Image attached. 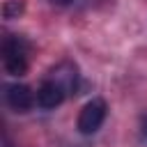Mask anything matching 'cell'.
I'll list each match as a JSON object with an SVG mask.
<instances>
[{
	"mask_svg": "<svg viewBox=\"0 0 147 147\" xmlns=\"http://www.w3.org/2000/svg\"><path fill=\"white\" fill-rule=\"evenodd\" d=\"M28 53H30V44L18 37V34H9L2 41V67L9 76H25L28 74Z\"/></svg>",
	"mask_w": 147,
	"mask_h": 147,
	"instance_id": "obj_1",
	"label": "cell"
},
{
	"mask_svg": "<svg viewBox=\"0 0 147 147\" xmlns=\"http://www.w3.org/2000/svg\"><path fill=\"white\" fill-rule=\"evenodd\" d=\"M106 115H108L106 101L99 99V96H94V99H90V101L80 108L76 126H78V131H80L83 136H92V133H96V131L101 129V124L106 122Z\"/></svg>",
	"mask_w": 147,
	"mask_h": 147,
	"instance_id": "obj_2",
	"label": "cell"
},
{
	"mask_svg": "<svg viewBox=\"0 0 147 147\" xmlns=\"http://www.w3.org/2000/svg\"><path fill=\"white\" fill-rule=\"evenodd\" d=\"M5 101L14 113H28L34 106V92L23 83H14L5 87Z\"/></svg>",
	"mask_w": 147,
	"mask_h": 147,
	"instance_id": "obj_3",
	"label": "cell"
},
{
	"mask_svg": "<svg viewBox=\"0 0 147 147\" xmlns=\"http://www.w3.org/2000/svg\"><path fill=\"white\" fill-rule=\"evenodd\" d=\"M48 80H55L57 85L64 87L67 94H74V92H78V67L74 62H60L57 67L51 69Z\"/></svg>",
	"mask_w": 147,
	"mask_h": 147,
	"instance_id": "obj_4",
	"label": "cell"
},
{
	"mask_svg": "<svg viewBox=\"0 0 147 147\" xmlns=\"http://www.w3.org/2000/svg\"><path fill=\"white\" fill-rule=\"evenodd\" d=\"M64 96H67L64 87L57 85L55 80H48V78H46V80L39 85V90H37V103H39V108H44V110L57 108V106L64 101Z\"/></svg>",
	"mask_w": 147,
	"mask_h": 147,
	"instance_id": "obj_5",
	"label": "cell"
},
{
	"mask_svg": "<svg viewBox=\"0 0 147 147\" xmlns=\"http://www.w3.org/2000/svg\"><path fill=\"white\" fill-rule=\"evenodd\" d=\"M23 9H25L23 0H5V5H2V16H5L7 21H11V18H18V16L23 14Z\"/></svg>",
	"mask_w": 147,
	"mask_h": 147,
	"instance_id": "obj_6",
	"label": "cell"
},
{
	"mask_svg": "<svg viewBox=\"0 0 147 147\" xmlns=\"http://www.w3.org/2000/svg\"><path fill=\"white\" fill-rule=\"evenodd\" d=\"M140 136H142V140L147 142V115L140 117Z\"/></svg>",
	"mask_w": 147,
	"mask_h": 147,
	"instance_id": "obj_7",
	"label": "cell"
},
{
	"mask_svg": "<svg viewBox=\"0 0 147 147\" xmlns=\"http://www.w3.org/2000/svg\"><path fill=\"white\" fill-rule=\"evenodd\" d=\"M53 5H60V7H64V5H71L74 0H51Z\"/></svg>",
	"mask_w": 147,
	"mask_h": 147,
	"instance_id": "obj_8",
	"label": "cell"
}]
</instances>
